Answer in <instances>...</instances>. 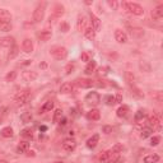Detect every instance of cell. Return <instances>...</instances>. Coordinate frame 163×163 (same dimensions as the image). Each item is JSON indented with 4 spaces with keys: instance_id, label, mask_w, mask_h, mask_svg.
Returning a JSON list of instances; mask_svg holds the SVG:
<instances>
[{
    "instance_id": "cell-15",
    "label": "cell",
    "mask_w": 163,
    "mask_h": 163,
    "mask_svg": "<svg viewBox=\"0 0 163 163\" xmlns=\"http://www.w3.org/2000/svg\"><path fill=\"white\" fill-rule=\"evenodd\" d=\"M98 142H100V135L98 134H94V135H92V137L87 140V147L89 149H94V148L97 147Z\"/></svg>"
},
{
    "instance_id": "cell-29",
    "label": "cell",
    "mask_w": 163,
    "mask_h": 163,
    "mask_svg": "<svg viewBox=\"0 0 163 163\" xmlns=\"http://www.w3.org/2000/svg\"><path fill=\"white\" fill-rule=\"evenodd\" d=\"M54 108V102L52 101H47V102H45L44 103V106L41 107V110H40V114H44V112H49V111H51Z\"/></svg>"
},
{
    "instance_id": "cell-21",
    "label": "cell",
    "mask_w": 163,
    "mask_h": 163,
    "mask_svg": "<svg viewBox=\"0 0 163 163\" xmlns=\"http://www.w3.org/2000/svg\"><path fill=\"white\" fill-rule=\"evenodd\" d=\"M22 78L24 82H33L37 78V73L36 72H23Z\"/></svg>"
},
{
    "instance_id": "cell-49",
    "label": "cell",
    "mask_w": 163,
    "mask_h": 163,
    "mask_svg": "<svg viewBox=\"0 0 163 163\" xmlns=\"http://www.w3.org/2000/svg\"><path fill=\"white\" fill-rule=\"evenodd\" d=\"M115 101H116V103H121L122 102V94L121 93H117V96L115 97Z\"/></svg>"
},
{
    "instance_id": "cell-48",
    "label": "cell",
    "mask_w": 163,
    "mask_h": 163,
    "mask_svg": "<svg viewBox=\"0 0 163 163\" xmlns=\"http://www.w3.org/2000/svg\"><path fill=\"white\" fill-rule=\"evenodd\" d=\"M112 126H103V129H102V131L105 133V134H111L112 133Z\"/></svg>"
},
{
    "instance_id": "cell-7",
    "label": "cell",
    "mask_w": 163,
    "mask_h": 163,
    "mask_svg": "<svg viewBox=\"0 0 163 163\" xmlns=\"http://www.w3.org/2000/svg\"><path fill=\"white\" fill-rule=\"evenodd\" d=\"M16 45V40L14 37H3V38H0V47H12V46H14Z\"/></svg>"
},
{
    "instance_id": "cell-32",
    "label": "cell",
    "mask_w": 163,
    "mask_h": 163,
    "mask_svg": "<svg viewBox=\"0 0 163 163\" xmlns=\"http://www.w3.org/2000/svg\"><path fill=\"white\" fill-rule=\"evenodd\" d=\"M158 161H159L158 154H149L144 158V163H157Z\"/></svg>"
},
{
    "instance_id": "cell-4",
    "label": "cell",
    "mask_w": 163,
    "mask_h": 163,
    "mask_svg": "<svg viewBox=\"0 0 163 163\" xmlns=\"http://www.w3.org/2000/svg\"><path fill=\"white\" fill-rule=\"evenodd\" d=\"M50 54L56 60H64L68 56V50L64 46H54L50 49Z\"/></svg>"
},
{
    "instance_id": "cell-34",
    "label": "cell",
    "mask_w": 163,
    "mask_h": 163,
    "mask_svg": "<svg viewBox=\"0 0 163 163\" xmlns=\"http://www.w3.org/2000/svg\"><path fill=\"white\" fill-rule=\"evenodd\" d=\"M21 135H22L23 138H26V139H32V137H33V131H32V129L27 128V129H23V130L21 131Z\"/></svg>"
},
{
    "instance_id": "cell-38",
    "label": "cell",
    "mask_w": 163,
    "mask_h": 163,
    "mask_svg": "<svg viewBox=\"0 0 163 163\" xmlns=\"http://www.w3.org/2000/svg\"><path fill=\"white\" fill-rule=\"evenodd\" d=\"M152 134H153V129H152V128H143L140 137H142L143 139H145V138H148V137H151Z\"/></svg>"
},
{
    "instance_id": "cell-8",
    "label": "cell",
    "mask_w": 163,
    "mask_h": 163,
    "mask_svg": "<svg viewBox=\"0 0 163 163\" xmlns=\"http://www.w3.org/2000/svg\"><path fill=\"white\" fill-rule=\"evenodd\" d=\"M75 82L80 88H91L92 86H94V82L92 79H87V78H79Z\"/></svg>"
},
{
    "instance_id": "cell-28",
    "label": "cell",
    "mask_w": 163,
    "mask_h": 163,
    "mask_svg": "<svg viewBox=\"0 0 163 163\" xmlns=\"http://www.w3.org/2000/svg\"><path fill=\"white\" fill-rule=\"evenodd\" d=\"M0 19L7 21V22H12V14L7 9H0Z\"/></svg>"
},
{
    "instance_id": "cell-45",
    "label": "cell",
    "mask_w": 163,
    "mask_h": 163,
    "mask_svg": "<svg viewBox=\"0 0 163 163\" xmlns=\"http://www.w3.org/2000/svg\"><path fill=\"white\" fill-rule=\"evenodd\" d=\"M106 103H107L108 106H114V105L116 103L115 97H114V96H107V97H106Z\"/></svg>"
},
{
    "instance_id": "cell-42",
    "label": "cell",
    "mask_w": 163,
    "mask_h": 163,
    "mask_svg": "<svg viewBox=\"0 0 163 163\" xmlns=\"http://www.w3.org/2000/svg\"><path fill=\"white\" fill-rule=\"evenodd\" d=\"M74 68H75V65H74L73 63H70V64H68V65L65 66V74H66V75H69V74H72V73H73V70H74Z\"/></svg>"
},
{
    "instance_id": "cell-51",
    "label": "cell",
    "mask_w": 163,
    "mask_h": 163,
    "mask_svg": "<svg viewBox=\"0 0 163 163\" xmlns=\"http://www.w3.org/2000/svg\"><path fill=\"white\" fill-rule=\"evenodd\" d=\"M26 153H27V156H28V157H30V156H32V157L35 156V152H32V151H27Z\"/></svg>"
},
{
    "instance_id": "cell-56",
    "label": "cell",
    "mask_w": 163,
    "mask_h": 163,
    "mask_svg": "<svg viewBox=\"0 0 163 163\" xmlns=\"http://www.w3.org/2000/svg\"><path fill=\"white\" fill-rule=\"evenodd\" d=\"M54 163H64V162H54Z\"/></svg>"
},
{
    "instance_id": "cell-52",
    "label": "cell",
    "mask_w": 163,
    "mask_h": 163,
    "mask_svg": "<svg viewBox=\"0 0 163 163\" xmlns=\"http://www.w3.org/2000/svg\"><path fill=\"white\" fill-rule=\"evenodd\" d=\"M40 130H41V131H46V130H47V128H46V126H41V128H40Z\"/></svg>"
},
{
    "instance_id": "cell-22",
    "label": "cell",
    "mask_w": 163,
    "mask_h": 163,
    "mask_svg": "<svg viewBox=\"0 0 163 163\" xmlns=\"http://www.w3.org/2000/svg\"><path fill=\"white\" fill-rule=\"evenodd\" d=\"M30 149V143L27 142V140H23V142H21L19 144H18V147H17V153H26L27 151Z\"/></svg>"
},
{
    "instance_id": "cell-26",
    "label": "cell",
    "mask_w": 163,
    "mask_h": 163,
    "mask_svg": "<svg viewBox=\"0 0 163 163\" xmlns=\"http://www.w3.org/2000/svg\"><path fill=\"white\" fill-rule=\"evenodd\" d=\"M96 68H97V63L94 61V60H92V61H89V63H88V65H87V68H86L84 73H86V74H88V75H91L92 73H94V70H96Z\"/></svg>"
},
{
    "instance_id": "cell-23",
    "label": "cell",
    "mask_w": 163,
    "mask_h": 163,
    "mask_svg": "<svg viewBox=\"0 0 163 163\" xmlns=\"http://www.w3.org/2000/svg\"><path fill=\"white\" fill-rule=\"evenodd\" d=\"M13 28L12 22H7V21H2L0 19V31L2 32H9Z\"/></svg>"
},
{
    "instance_id": "cell-20",
    "label": "cell",
    "mask_w": 163,
    "mask_h": 163,
    "mask_svg": "<svg viewBox=\"0 0 163 163\" xmlns=\"http://www.w3.org/2000/svg\"><path fill=\"white\" fill-rule=\"evenodd\" d=\"M112 154H114V151H112V149L103 152V153L100 156V162H101V163H108V161L111 159Z\"/></svg>"
},
{
    "instance_id": "cell-30",
    "label": "cell",
    "mask_w": 163,
    "mask_h": 163,
    "mask_svg": "<svg viewBox=\"0 0 163 163\" xmlns=\"http://www.w3.org/2000/svg\"><path fill=\"white\" fill-rule=\"evenodd\" d=\"M38 36H40L41 41H49L52 36V32H51V30H44V31H41V33Z\"/></svg>"
},
{
    "instance_id": "cell-54",
    "label": "cell",
    "mask_w": 163,
    "mask_h": 163,
    "mask_svg": "<svg viewBox=\"0 0 163 163\" xmlns=\"http://www.w3.org/2000/svg\"><path fill=\"white\" fill-rule=\"evenodd\" d=\"M0 163H8L7 161H4V159H0Z\"/></svg>"
},
{
    "instance_id": "cell-35",
    "label": "cell",
    "mask_w": 163,
    "mask_h": 163,
    "mask_svg": "<svg viewBox=\"0 0 163 163\" xmlns=\"http://www.w3.org/2000/svg\"><path fill=\"white\" fill-rule=\"evenodd\" d=\"M84 36L88 40H93L94 37H96V31H94L92 27H88V28H86V31H84Z\"/></svg>"
},
{
    "instance_id": "cell-18",
    "label": "cell",
    "mask_w": 163,
    "mask_h": 163,
    "mask_svg": "<svg viewBox=\"0 0 163 163\" xmlns=\"http://www.w3.org/2000/svg\"><path fill=\"white\" fill-rule=\"evenodd\" d=\"M86 24H87V19H86V17L84 16H79L78 17V23H77V28H78V31H86Z\"/></svg>"
},
{
    "instance_id": "cell-44",
    "label": "cell",
    "mask_w": 163,
    "mask_h": 163,
    "mask_svg": "<svg viewBox=\"0 0 163 163\" xmlns=\"http://www.w3.org/2000/svg\"><path fill=\"white\" fill-rule=\"evenodd\" d=\"M161 143V137H152L151 139V145L152 147H157Z\"/></svg>"
},
{
    "instance_id": "cell-12",
    "label": "cell",
    "mask_w": 163,
    "mask_h": 163,
    "mask_svg": "<svg viewBox=\"0 0 163 163\" xmlns=\"http://www.w3.org/2000/svg\"><path fill=\"white\" fill-rule=\"evenodd\" d=\"M87 119L89 121H97L101 119V112L97 110V108H92L87 112Z\"/></svg>"
},
{
    "instance_id": "cell-36",
    "label": "cell",
    "mask_w": 163,
    "mask_h": 163,
    "mask_svg": "<svg viewBox=\"0 0 163 163\" xmlns=\"http://www.w3.org/2000/svg\"><path fill=\"white\" fill-rule=\"evenodd\" d=\"M17 77H18V73L16 72V70H12V72H9L7 75H5V80L7 82H14L16 79H17Z\"/></svg>"
},
{
    "instance_id": "cell-11",
    "label": "cell",
    "mask_w": 163,
    "mask_h": 163,
    "mask_svg": "<svg viewBox=\"0 0 163 163\" xmlns=\"http://www.w3.org/2000/svg\"><path fill=\"white\" fill-rule=\"evenodd\" d=\"M129 112H130V108H129V106H126V105H122V106H120V107L117 108L116 115H117V117H120V119H125V117H128Z\"/></svg>"
},
{
    "instance_id": "cell-55",
    "label": "cell",
    "mask_w": 163,
    "mask_h": 163,
    "mask_svg": "<svg viewBox=\"0 0 163 163\" xmlns=\"http://www.w3.org/2000/svg\"><path fill=\"white\" fill-rule=\"evenodd\" d=\"M2 120H3V116H2V115H0V124H2Z\"/></svg>"
},
{
    "instance_id": "cell-25",
    "label": "cell",
    "mask_w": 163,
    "mask_h": 163,
    "mask_svg": "<svg viewBox=\"0 0 163 163\" xmlns=\"http://www.w3.org/2000/svg\"><path fill=\"white\" fill-rule=\"evenodd\" d=\"M18 54H19V47L17 45L14 46H12L10 47V51L8 54V60H13V59H16L18 56Z\"/></svg>"
},
{
    "instance_id": "cell-37",
    "label": "cell",
    "mask_w": 163,
    "mask_h": 163,
    "mask_svg": "<svg viewBox=\"0 0 163 163\" xmlns=\"http://www.w3.org/2000/svg\"><path fill=\"white\" fill-rule=\"evenodd\" d=\"M21 120H22L23 124H28V122H31V120H32L31 112H23V114L21 115Z\"/></svg>"
},
{
    "instance_id": "cell-13",
    "label": "cell",
    "mask_w": 163,
    "mask_h": 163,
    "mask_svg": "<svg viewBox=\"0 0 163 163\" xmlns=\"http://www.w3.org/2000/svg\"><path fill=\"white\" fill-rule=\"evenodd\" d=\"M152 18L154 19V21H159L162 17H163V4H161V5H158V7H156L153 10H152Z\"/></svg>"
},
{
    "instance_id": "cell-6",
    "label": "cell",
    "mask_w": 163,
    "mask_h": 163,
    "mask_svg": "<svg viewBox=\"0 0 163 163\" xmlns=\"http://www.w3.org/2000/svg\"><path fill=\"white\" fill-rule=\"evenodd\" d=\"M75 147H77L75 139H73V138H66V139H64V142H63L64 151H66V152H73L74 149H75Z\"/></svg>"
},
{
    "instance_id": "cell-41",
    "label": "cell",
    "mask_w": 163,
    "mask_h": 163,
    "mask_svg": "<svg viewBox=\"0 0 163 163\" xmlns=\"http://www.w3.org/2000/svg\"><path fill=\"white\" fill-rule=\"evenodd\" d=\"M69 30H70L69 23H66V22H61V23H60V31H61V32L66 33V32H69Z\"/></svg>"
},
{
    "instance_id": "cell-19",
    "label": "cell",
    "mask_w": 163,
    "mask_h": 163,
    "mask_svg": "<svg viewBox=\"0 0 163 163\" xmlns=\"http://www.w3.org/2000/svg\"><path fill=\"white\" fill-rule=\"evenodd\" d=\"M130 35L135 38H140L144 36V30L143 28H139V27H131L130 28Z\"/></svg>"
},
{
    "instance_id": "cell-17",
    "label": "cell",
    "mask_w": 163,
    "mask_h": 163,
    "mask_svg": "<svg viewBox=\"0 0 163 163\" xmlns=\"http://www.w3.org/2000/svg\"><path fill=\"white\" fill-rule=\"evenodd\" d=\"M89 17H91V22H92V28L97 32L101 28V21H100V18H97L96 16L93 14V13H91Z\"/></svg>"
},
{
    "instance_id": "cell-10",
    "label": "cell",
    "mask_w": 163,
    "mask_h": 163,
    "mask_svg": "<svg viewBox=\"0 0 163 163\" xmlns=\"http://www.w3.org/2000/svg\"><path fill=\"white\" fill-rule=\"evenodd\" d=\"M115 38H116V41L119 44H125V42H128V35L122 31V30H116L115 31Z\"/></svg>"
},
{
    "instance_id": "cell-27",
    "label": "cell",
    "mask_w": 163,
    "mask_h": 163,
    "mask_svg": "<svg viewBox=\"0 0 163 163\" xmlns=\"http://www.w3.org/2000/svg\"><path fill=\"white\" fill-rule=\"evenodd\" d=\"M72 91H73V84H72V83H69V82H66V83L61 84V87H60V92H61V93H64V94L72 93Z\"/></svg>"
},
{
    "instance_id": "cell-3",
    "label": "cell",
    "mask_w": 163,
    "mask_h": 163,
    "mask_svg": "<svg viewBox=\"0 0 163 163\" xmlns=\"http://www.w3.org/2000/svg\"><path fill=\"white\" fill-rule=\"evenodd\" d=\"M45 9H46V3H45V2L40 3V4L36 7V9H35V12H33V16H32L33 23H40L41 21L44 19V17H45Z\"/></svg>"
},
{
    "instance_id": "cell-14",
    "label": "cell",
    "mask_w": 163,
    "mask_h": 163,
    "mask_svg": "<svg viewBox=\"0 0 163 163\" xmlns=\"http://www.w3.org/2000/svg\"><path fill=\"white\" fill-rule=\"evenodd\" d=\"M22 49L26 54H30L33 51V42H32V40L31 38H26L23 40V42H22Z\"/></svg>"
},
{
    "instance_id": "cell-33",
    "label": "cell",
    "mask_w": 163,
    "mask_h": 163,
    "mask_svg": "<svg viewBox=\"0 0 163 163\" xmlns=\"http://www.w3.org/2000/svg\"><path fill=\"white\" fill-rule=\"evenodd\" d=\"M61 119H63V111L60 110V108H58V110H55V112H54L52 121L55 122V124H58V122H60Z\"/></svg>"
},
{
    "instance_id": "cell-5",
    "label": "cell",
    "mask_w": 163,
    "mask_h": 163,
    "mask_svg": "<svg viewBox=\"0 0 163 163\" xmlns=\"http://www.w3.org/2000/svg\"><path fill=\"white\" fill-rule=\"evenodd\" d=\"M86 102L92 105V106H97L101 102V97H100V94L97 92H89L86 96Z\"/></svg>"
},
{
    "instance_id": "cell-24",
    "label": "cell",
    "mask_w": 163,
    "mask_h": 163,
    "mask_svg": "<svg viewBox=\"0 0 163 163\" xmlns=\"http://www.w3.org/2000/svg\"><path fill=\"white\" fill-rule=\"evenodd\" d=\"M130 89H131V94L135 97V98H143L144 97V94H143V92L135 86V84H131L130 86Z\"/></svg>"
},
{
    "instance_id": "cell-46",
    "label": "cell",
    "mask_w": 163,
    "mask_h": 163,
    "mask_svg": "<svg viewBox=\"0 0 163 163\" xmlns=\"http://www.w3.org/2000/svg\"><path fill=\"white\" fill-rule=\"evenodd\" d=\"M80 59L82 61H86V63H89V54L88 52H82V55H80Z\"/></svg>"
},
{
    "instance_id": "cell-53",
    "label": "cell",
    "mask_w": 163,
    "mask_h": 163,
    "mask_svg": "<svg viewBox=\"0 0 163 163\" xmlns=\"http://www.w3.org/2000/svg\"><path fill=\"white\" fill-rule=\"evenodd\" d=\"M86 4H87V5H91V4H92V2H89V0H87V2H86Z\"/></svg>"
},
{
    "instance_id": "cell-9",
    "label": "cell",
    "mask_w": 163,
    "mask_h": 163,
    "mask_svg": "<svg viewBox=\"0 0 163 163\" xmlns=\"http://www.w3.org/2000/svg\"><path fill=\"white\" fill-rule=\"evenodd\" d=\"M148 124L151 125V126H153V129L159 130V129H161V119H159V116L156 115V114H153L151 117H149Z\"/></svg>"
},
{
    "instance_id": "cell-40",
    "label": "cell",
    "mask_w": 163,
    "mask_h": 163,
    "mask_svg": "<svg viewBox=\"0 0 163 163\" xmlns=\"http://www.w3.org/2000/svg\"><path fill=\"white\" fill-rule=\"evenodd\" d=\"M125 78H126V82L129 83V86H131V84H135V83H134V82H135V78H134V75H133L131 73L126 72V73H125Z\"/></svg>"
},
{
    "instance_id": "cell-31",
    "label": "cell",
    "mask_w": 163,
    "mask_h": 163,
    "mask_svg": "<svg viewBox=\"0 0 163 163\" xmlns=\"http://www.w3.org/2000/svg\"><path fill=\"white\" fill-rule=\"evenodd\" d=\"M0 135H2L3 138H12L13 137V129L10 126H7L0 131Z\"/></svg>"
},
{
    "instance_id": "cell-50",
    "label": "cell",
    "mask_w": 163,
    "mask_h": 163,
    "mask_svg": "<svg viewBox=\"0 0 163 163\" xmlns=\"http://www.w3.org/2000/svg\"><path fill=\"white\" fill-rule=\"evenodd\" d=\"M40 68H42V69H46V68H47V64H46V63H41V64H40Z\"/></svg>"
},
{
    "instance_id": "cell-2",
    "label": "cell",
    "mask_w": 163,
    "mask_h": 163,
    "mask_svg": "<svg viewBox=\"0 0 163 163\" xmlns=\"http://www.w3.org/2000/svg\"><path fill=\"white\" fill-rule=\"evenodd\" d=\"M30 98H31V89L26 88V89H22L21 92L17 93V96H16L14 100H16V103L18 106H23L30 101Z\"/></svg>"
},
{
    "instance_id": "cell-39",
    "label": "cell",
    "mask_w": 163,
    "mask_h": 163,
    "mask_svg": "<svg viewBox=\"0 0 163 163\" xmlns=\"http://www.w3.org/2000/svg\"><path fill=\"white\" fill-rule=\"evenodd\" d=\"M147 115V112H145V110H138V112L135 114V121H140V120H143V117Z\"/></svg>"
},
{
    "instance_id": "cell-43",
    "label": "cell",
    "mask_w": 163,
    "mask_h": 163,
    "mask_svg": "<svg viewBox=\"0 0 163 163\" xmlns=\"http://www.w3.org/2000/svg\"><path fill=\"white\" fill-rule=\"evenodd\" d=\"M152 97H153L154 100H157V102H162V100H163V96H162V92H159V91L154 92V93L152 94Z\"/></svg>"
},
{
    "instance_id": "cell-1",
    "label": "cell",
    "mask_w": 163,
    "mask_h": 163,
    "mask_svg": "<svg viewBox=\"0 0 163 163\" xmlns=\"http://www.w3.org/2000/svg\"><path fill=\"white\" fill-rule=\"evenodd\" d=\"M122 7H124V9L128 12V13H130V14H133V16H143L144 14V9H143V7L142 5H139L138 3H133V2H124L121 4Z\"/></svg>"
},
{
    "instance_id": "cell-47",
    "label": "cell",
    "mask_w": 163,
    "mask_h": 163,
    "mask_svg": "<svg viewBox=\"0 0 163 163\" xmlns=\"http://www.w3.org/2000/svg\"><path fill=\"white\" fill-rule=\"evenodd\" d=\"M107 4L110 5L112 9H117V7H119V3H117V2H115V0H112V2H111V0H108Z\"/></svg>"
},
{
    "instance_id": "cell-16",
    "label": "cell",
    "mask_w": 163,
    "mask_h": 163,
    "mask_svg": "<svg viewBox=\"0 0 163 163\" xmlns=\"http://www.w3.org/2000/svg\"><path fill=\"white\" fill-rule=\"evenodd\" d=\"M64 10H65V8H64V5H61V4H55V7H54V12H52V17L54 18H60L63 14H64Z\"/></svg>"
}]
</instances>
